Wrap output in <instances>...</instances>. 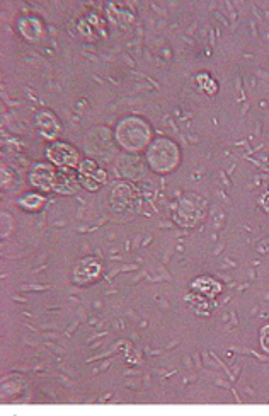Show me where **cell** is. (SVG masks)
I'll use <instances>...</instances> for the list:
<instances>
[{"mask_svg":"<svg viewBox=\"0 0 269 416\" xmlns=\"http://www.w3.org/2000/svg\"><path fill=\"white\" fill-rule=\"evenodd\" d=\"M150 125L145 120L138 118V116L124 118L116 128L118 143L124 150H130V152H138V150L147 149V145L150 143Z\"/></svg>","mask_w":269,"mask_h":416,"instance_id":"1","label":"cell"},{"mask_svg":"<svg viewBox=\"0 0 269 416\" xmlns=\"http://www.w3.org/2000/svg\"><path fill=\"white\" fill-rule=\"evenodd\" d=\"M147 161H149V166L155 173L165 174L177 168V164L181 161V154L172 140L157 138L149 147Z\"/></svg>","mask_w":269,"mask_h":416,"instance_id":"2","label":"cell"},{"mask_svg":"<svg viewBox=\"0 0 269 416\" xmlns=\"http://www.w3.org/2000/svg\"><path fill=\"white\" fill-rule=\"evenodd\" d=\"M47 157L55 168L72 169V171H77L82 162L79 150L67 142H53L48 145Z\"/></svg>","mask_w":269,"mask_h":416,"instance_id":"3","label":"cell"},{"mask_svg":"<svg viewBox=\"0 0 269 416\" xmlns=\"http://www.w3.org/2000/svg\"><path fill=\"white\" fill-rule=\"evenodd\" d=\"M56 177H58V168H55L51 162H38L29 173V183L40 193H50L55 191Z\"/></svg>","mask_w":269,"mask_h":416,"instance_id":"4","label":"cell"},{"mask_svg":"<svg viewBox=\"0 0 269 416\" xmlns=\"http://www.w3.org/2000/svg\"><path fill=\"white\" fill-rule=\"evenodd\" d=\"M102 275V264L99 259L87 256V258L79 259L75 263L74 271H72V278L77 285H90V283L97 282Z\"/></svg>","mask_w":269,"mask_h":416,"instance_id":"5","label":"cell"},{"mask_svg":"<svg viewBox=\"0 0 269 416\" xmlns=\"http://www.w3.org/2000/svg\"><path fill=\"white\" fill-rule=\"evenodd\" d=\"M36 127L41 137L47 140H55L62 134V123L50 109H41V111L36 113Z\"/></svg>","mask_w":269,"mask_h":416,"instance_id":"6","label":"cell"},{"mask_svg":"<svg viewBox=\"0 0 269 416\" xmlns=\"http://www.w3.org/2000/svg\"><path fill=\"white\" fill-rule=\"evenodd\" d=\"M77 174L81 177H87V179H94L96 183H99L101 186L106 183V171L99 168L96 161L92 159H82L81 166H79Z\"/></svg>","mask_w":269,"mask_h":416,"instance_id":"7","label":"cell"},{"mask_svg":"<svg viewBox=\"0 0 269 416\" xmlns=\"http://www.w3.org/2000/svg\"><path fill=\"white\" fill-rule=\"evenodd\" d=\"M19 31H21V35L28 41H38L43 36L44 28L43 22L38 17H24L19 22Z\"/></svg>","mask_w":269,"mask_h":416,"instance_id":"8","label":"cell"},{"mask_svg":"<svg viewBox=\"0 0 269 416\" xmlns=\"http://www.w3.org/2000/svg\"><path fill=\"white\" fill-rule=\"evenodd\" d=\"M193 290L196 294L202 295V297H215L222 292V285L217 282V280L210 278V277H199L193 282Z\"/></svg>","mask_w":269,"mask_h":416,"instance_id":"9","label":"cell"},{"mask_svg":"<svg viewBox=\"0 0 269 416\" xmlns=\"http://www.w3.org/2000/svg\"><path fill=\"white\" fill-rule=\"evenodd\" d=\"M17 203L22 210L34 214V211H40L41 208L47 205V198H44L40 191H31L26 193L24 196H21V198L17 200Z\"/></svg>","mask_w":269,"mask_h":416,"instance_id":"10","label":"cell"},{"mask_svg":"<svg viewBox=\"0 0 269 416\" xmlns=\"http://www.w3.org/2000/svg\"><path fill=\"white\" fill-rule=\"evenodd\" d=\"M196 81H198L199 87H202L204 93H208V94L217 93V82H215L208 74H199L198 77H196Z\"/></svg>","mask_w":269,"mask_h":416,"instance_id":"11","label":"cell"},{"mask_svg":"<svg viewBox=\"0 0 269 416\" xmlns=\"http://www.w3.org/2000/svg\"><path fill=\"white\" fill-rule=\"evenodd\" d=\"M259 343H261V348H263L266 353H269V324L261 330V335H259Z\"/></svg>","mask_w":269,"mask_h":416,"instance_id":"12","label":"cell"}]
</instances>
